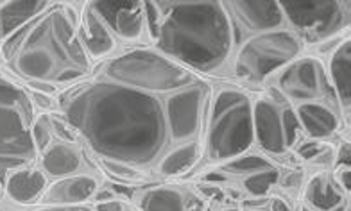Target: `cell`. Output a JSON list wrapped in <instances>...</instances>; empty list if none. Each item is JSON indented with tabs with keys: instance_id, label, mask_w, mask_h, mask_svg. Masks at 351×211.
Instances as JSON below:
<instances>
[{
	"instance_id": "1",
	"label": "cell",
	"mask_w": 351,
	"mask_h": 211,
	"mask_svg": "<svg viewBox=\"0 0 351 211\" xmlns=\"http://www.w3.org/2000/svg\"><path fill=\"white\" fill-rule=\"evenodd\" d=\"M212 86L156 49L111 58L63 102L66 124L102 160L151 169L185 143L197 142Z\"/></svg>"
},
{
	"instance_id": "2",
	"label": "cell",
	"mask_w": 351,
	"mask_h": 211,
	"mask_svg": "<svg viewBox=\"0 0 351 211\" xmlns=\"http://www.w3.org/2000/svg\"><path fill=\"white\" fill-rule=\"evenodd\" d=\"M74 4L51 2L40 16L2 43V58L31 83L65 84L86 77L92 60L81 40Z\"/></svg>"
},
{
	"instance_id": "3",
	"label": "cell",
	"mask_w": 351,
	"mask_h": 211,
	"mask_svg": "<svg viewBox=\"0 0 351 211\" xmlns=\"http://www.w3.org/2000/svg\"><path fill=\"white\" fill-rule=\"evenodd\" d=\"M145 31L156 51L194 72L221 69L233 49L224 2H143Z\"/></svg>"
},
{
	"instance_id": "4",
	"label": "cell",
	"mask_w": 351,
	"mask_h": 211,
	"mask_svg": "<svg viewBox=\"0 0 351 211\" xmlns=\"http://www.w3.org/2000/svg\"><path fill=\"white\" fill-rule=\"evenodd\" d=\"M254 142L253 102L239 90L224 88L212 106L208 138V158L230 161L250 151Z\"/></svg>"
},
{
	"instance_id": "5",
	"label": "cell",
	"mask_w": 351,
	"mask_h": 211,
	"mask_svg": "<svg viewBox=\"0 0 351 211\" xmlns=\"http://www.w3.org/2000/svg\"><path fill=\"white\" fill-rule=\"evenodd\" d=\"M33 122L34 108L27 93L0 77V172L23 169L36 160Z\"/></svg>"
},
{
	"instance_id": "6",
	"label": "cell",
	"mask_w": 351,
	"mask_h": 211,
	"mask_svg": "<svg viewBox=\"0 0 351 211\" xmlns=\"http://www.w3.org/2000/svg\"><path fill=\"white\" fill-rule=\"evenodd\" d=\"M301 49L303 42L289 27L251 34L239 45L233 69L241 79L258 83L298 60Z\"/></svg>"
},
{
	"instance_id": "7",
	"label": "cell",
	"mask_w": 351,
	"mask_h": 211,
	"mask_svg": "<svg viewBox=\"0 0 351 211\" xmlns=\"http://www.w3.org/2000/svg\"><path fill=\"white\" fill-rule=\"evenodd\" d=\"M287 25L301 42L319 43L350 23V2L335 0H287L280 2Z\"/></svg>"
},
{
	"instance_id": "8",
	"label": "cell",
	"mask_w": 351,
	"mask_h": 211,
	"mask_svg": "<svg viewBox=\"0 0 351 211\" xmlns=\"http://www.w3.org/2000/svg\"><path fill=\"white\" fill-rule=\"evenodd\" d=\"M330 86L323 64L314 58H298L287 64L278 77V90L294 104L323 101L321 97L328 93Z\"/></svg>"
},
{
	"instance_id": "9",
	"label": "cell",
	"mask_w": 351,
	"mask_h": 211,
	"mask_svg": "<svg viewBox=\"0 0 351 211\" xmlns=\"http://www.w3.org/2000/svg\"><path fill=\"white\" fill-rule=\"evenodd\" d=\"M106 23L113 36L122 42H140L145 34L143 2H88Z\"/></svg>"
},
{
	"instance_id": "10",
	"label": "cell",
	"mask_w": 351,
	"mask_h": 211,
	"mask_svg": "<svg viewBox=\"0 0 351 211\" xmlns=\"http://www.w3.org/2000/svg\"><path fill=\"white\" fill-rule=\"evenodd\" d=\"M224 8L228 10L230 16L235 18L233 27V36L235 40L244 32H258L274 31V29L287 27L285 16L280 8V2H224Z\"/></svg>"
},
{
	"instance_id": "11",
	"label": "cell",
	"mask_w": 351,
	"mask_h": 211,
	"mask_svg": "<svg viewBox=\"0 0 351 211\" xmlns=\"http://www.w3.org/2000/svg\"><path fill=\"white\" fill-rule=\"evenodd\" d=\"M282 110L283 106L271 99H258L253 102L254 142H258L260 147L271 154H283L287 151Z\"/></svg>"
},
{
	"instance_id": "12",
	"label": "cell",
	"mask_w": 351,
	"mask_h": 211,
	"mask_svg": "<svg viewBox=\"0 0 351 211\" xmlns=\"http://www.w3.org/2000/svg\"><path fill=\"white\" fill-rule=\"evenodd\" d=\"M79 31L90 60H101L115 52L117 38L88 2L83 4V11L79 14Z\"/></svg>"
},
{
	"instance_id": "13",
	"label": "cell",
	"mask_w": 351,
	"mask_h": 211,
	"mask_svg": "<svg viewBox=\"0 0 351 211\" xmlns=\"http://www.w3.org/2000/svg\"><path fill=\"white\" fill-rule=\"evenodd\" d=\"M301 129L314 140L330 138L341 127V116L333 111L332 106L324 101H310L296 104L294 108Z\"/></svg>"
},
{
	"instance_id": "14",
	"label": "cell",
	"mask_w": 351,
	"mask_h": 211,
	"mask_svg": "<svg viewBox=\"0 0 351 211\" xmlns=\"http://www.w3.org/2000/svg\"><path fill=\"white\" fill-rule=\"evenodd\" d=\"M99 188V181L93 175L74 174L69 177H61L45 190V201L65 206V204H83L92 199Z\"/></svg>"
},
{
	"instance_id": "15",
	"label": "cell",
	"mask_w": 351,
	"mask_h": 211,
	"mask_svg": "<svg viewBox=\"0 0 351 211\" xmlns=\"http://www.w3.org/2000/svg\"><path fill=\"white\" fill-rule=\"evenodd\" d=\"M51 2H0V43H4L16 31L33 22L49 8Z\"/></svg>"
},
{
	"instance_id": "16",
	"label": "cell",
	"mask_w": 351,
	"mask_h": 211,
	"mask_svg": "<svg viewBox=\"0 0 351 211\" xmlns=\"http://www.w3.org/2000/svg\"><path fill=\"white\" fill-rule=\"evenodd\" d=\"M328 75L332 81L333 93L337 95L339 106L346 111V116H350L351 108V43L350 40L342 42L333 51L330 58Z\"/></svg>"
},
{
	"instance_id": "17",
	"label": "cell",
	"mask_w": 351,
	"mask_h": 211,
	"mask_svg": "<svg viewBox=\"0 0 351 211\" xmlns=\"http://www.w3.org/2000/svg\"><path fill=\"white\" fill-rule=\"evenodd\" d=\"M47 177L42 170L36 169H20L13 170V174L8 177L5 193L13 202L19 204H31L47 190Z\"/></svg>"
},
{
	"instance_id": "18",
	"label": "cell",
	"mask_w": 351,
	"mask_h": 211,
	"mask_svg": "<svg viewBox=\"0 0 351 211\" xmlns=\"http://www.w3.org/2000/svg\"><path fill=\"white\" fill-rule=\"evenodd\" d=\"M42 165L47 174L52 177H69V175L77 174L83 160L81 154L75 147H72V143H52L43 151Z\"/></svg>"
},
{
	"instance_id": "19",
	"label": "cell",
	"mask_w": 351,
	"mask_h": 211,
	"mask_svg": "<svg viewBox=\"0 0 351 211\" xmlns=\"http://www.w3.org/2000/svg\"><path fill=\"white\" fill-rule=\"evenodd\" d=\"M305 199L317 211H332L344 204V195L328 174H317L310 179Z\"/></svg>"
},
{
	"instance_id": "20",
	"label": "cell",
	"mask_w": 351,
	"mask_h": 211,
	"mask_svg": "<svg viewBox=\"0 0 351 211\" xmlns=\"http://www.w3.org/2000/svg\"><path fill=\"white\" fill-rule=\"evenodd\" d=\"M199 156H201V143H199V140L197 142L185 143L181 147H176L174 151L169 152L158 163V174L165 175V177L183 174V172H186V170L192 169L197 163Z\"/></svg>"
},
{
	"instance_id": "21",
	"label": "cell",
	"mask_w": 351,
	"mask_h": 211,
	"mask_svg": "<svg viewBox=\"0 0 351 211\" xmlns=\"http://www.w3.org/2000/svg\"><path fill=\"white\" fill-rule=\"evenodd\" d=\"M186 199L180 190L160 186L143 193L140 210L142 211H185Z\"/></svg>"
},
{
	"instance_id": "22",
	"label": "cell",
	"mask_w": 351,
	"mask_h": 211,
	"mask_svg": "<svg viewBox=\"0 0 351 211\" xmlns=\"http://www.w3.org/2000/svg\"><path fill=\"white\" fill-rule=\"evenodd\" d=\"M273 166V163L263 156H256V154H242L239 158L226 161L222 165V172L233 175H251L254 172H262Z\"/></svg>"
},
{
	"instance_id": "23",
	"label": "cell",
	"mask_w": 351,
	"mask_h": 211,
	"mask_svg": "<svg viewBox=\"0 0 351 211\" xmlns=\"http://www.w3.org/2000/svg\"><path fill=\"white\" fill-rule=\"evenodd\" d=\"M278 181H280V172H278V169L271 166V169L262 170V172L245 175L244 188L254 197H265L269 190L273 188L274 184H278Z\"/></svg>"
},
{
	"instance_id": "24",
	"label": "cell",
	"mask_w": 351,
	"mask_h": 211,
	"mask_svg": "<svg viewBox=\"0 0 351 211\" xmlns=\"http://www.w3.org/2000/svg\"><path fill=\"white\" fill-rule=\"evenodd\" d=\"M31 136H33L34 147L38 152H43L49 145H52L54 133H52V120L49 113H43L34 120L31 125Z\"/></svg>"
},
{
	"instance_id": "25",
	"label": "cell",
	"mask_w": 351,
	"mask_h": 211,
	"mask_svg": "<svg viewBox=\"0 0 351 211\" xmlns=\"http://www.w3.org/2000/svg\"><path fill=\"white\" fill-rule=\"evenodd\" d=\"M104 166L108 169V172L119 177L121 181H134L140 179L142 174H140V170L133 169V166L125 165V163H121V161H113V160H102Z\"/></svg>"
},
{
	"instance_id": "26",
	"label": "cell",
	"mask_w": 351,
	"mask_h": 211,
	"mask_svg": "<svg viewBox=\"0 0 351 211\" xmlns=\"http://www.w3.org/2000/svg\"><path fill=\"white\" fill-rule=\"evenodd\" d=\"M52 120V133L58 136V140L63 143H72L75 140L74 129L70 127L66 122H61V120H56L54 116H51Z\"/></svg>"
},
{
	"instance_id": "27",
	"label": "cell",
	"mask_w": 351,
	"mask_h": 211,
	"mask_svg": "<svg viewBox=\"0 0 351 211\" xmlns=\"http://www.w3.org/2000/svg\"><path fill=\"white\" fill-rule=\"evenodd\" d=\"M321 151H323V147H321L317 142H305L300 145V149H298V154H300L303 160H314V158L317 156Z\"/></svg>"
},
{
	"instance_id": "28",
	"label": "cell",
	"mask_w": 351,
	"mask_h": 211,
	"mask_svg": "<svg viewBox=\"0 0 351 211\" xmlns=\"http://www.w3.org/2000/svg\"><path fill=\"white\" fill-rule=\"evenodd\" d=\"M301 184H303V172H300V170H292V172H289L282 181V186L285 190H296L300 188Z\"/></svg>"
},
{
	"instance_id": "29",
	"label": "cell",
	"mask_w": 351,
	"mask_h": 211,
	"mask_svg": "<svg viewBox=\"0 0 351 211\" xmlns=\"http://www.w3.org/2000/svg\"><path fill=\"white\" fill-rule=\"evenodd\" d=\"M333 181H335V184H339V186H341V190H344L346 193H350V188H351L350 166H339V172Z\"/></svg>"
},
{
	"instance_id": "30",
	"label": "cell",
	"mask_w": 351,
	"mask_h": 211,
	"mask_svg": "<svg viewBox=\"0 0 351 211\" xmlns=\"http://www.w3.org/2000/svg\"><path fill=\"white\" fill-rule=\"evenodd\" d=\"M95 211H130V210H128V206H125L124 201H121V199L117 197V199H113V201L97 202Z\"/></svg>"
},
{
	"instance_id": "31",
	"label": "cell",
	"mask_w": 351,
	"mask_h": 211,
	"mask_svg": "<svg viewBox=\"0 0 351 211\" xmlns=\"http://www.w3.org/2000/svg\"><path fill=\"white\" fill-rule=\"evenodd\" d=\"M33 99L31 101H34V104L40 106L43 111H49L52 110V106H54V101L51 99V95L49 93H42V92H33Z\"/></svg>"
},
{
	"instance_id": "32",
	"label": "cell",
	"mask_w": 351,
	"mask_h": 211,
	"mask_svg": "<svg viewBox=\"0 0 351 211\" xmlns=\"http://www.w3.org/2000/svg\"><path fill=\"white\" fill-rule=\"evenodd\" d=\"M38 211H95V210L90 206H84V204H65V206H56V204H52V206L42 208V210H38Z\"/></svg>"
},
{
	"instance_id": "33",
	"label": "cell",
	"mask_w": 351,
	"mask_h": 211,
	"mask_svg": "<svg viewBox=\"0 0 351 211\" xmlns=\"http://www.w3.org/2000/svg\"><path fill=\"white\" fill-rule=\"evenodd\" d=\"M344 163H346V165H350V143H344V145L341 147V151H339L337 165L344 166Z\"/></svg>"
},
{
	"instance_id": "34",
	"label": "cell",
	"mask_w": 351,
	"mask_h": 211,
	"mask_svg": "<svg viewBox=\"0 0 351 211\" xmlns=\"http://www.w3.org/2000/svg\"><path fill=\"white\" fill-rule=\"evenodd\" d=\"M93 199L97 202H106V201H113V199H117V195L111 190H97L95 192V195H93Z\"/></svg>"
},
{
	"instance_id": "35",
	"label": "cell",
	"mask_w": 351,
	"mask_h": 211,
	"mask_svg": "<svg viewBox=\"0 0 351 211\" xmlns=\"http://www.w3.org/2000/svg\"><path fill=\"white\" fill-rule=\"evenodd\" d=\"M273 211H292V210L287 206V202H283L282 199H274V201H273Z\"/></svg>"
},
{
	"instance_id": "36",
	"label": "cell",
	"mask_w": 351,
	"mask_h": 211,
	"mask_svg": "<svg viewBox=\"0 0 351 211\" xmlns=\"http://www.w3.org/2000/svg\"><path fill=\"white\" fill-rule=\"evenodd\" d=\"M346 204H348V202H344V204H342V206L335 208V210H332V211H344V208H346Z\"/></svg>"
},
{
	"instance_id": "37",
	"label": "cell",
	"mask_w": 351,
	"mask_h": 211,
	"mask_svg": "<svg viewBox=\"0 0 351 211\" xmlns=\"http://www.w3.org/2000/svg\"><path fill=\"white\" fill-rule=\"evenodd\" d=\"M224 211H250V210H235V208H230V210H224Z\"/></svg>"
},
{
	"instance_id": "38",
	"label": "cell",
	"mask_w": 351,
	"mask_h": 211,
	"mask_svg": "<svg viewBox=\"0 0 351 211\" xmlns=\"http://www.w3.org/2000/svg\"><path fill=\"white\" fill-rule=\"evenodd\" d=\"M344 211H350V204H346V208H344Z\"/></svg>"
},
{
	"instance_id": "39",
	"label": "cell",
	"mask_w": 351,
	"mask_h": 211,
	"mask_svg": "<svg viewBox=\"0 0 351 211\" xmlns=\"http://www.w3.org/2000/svg\"><path fill=\"white\" fill-rule=\"evenodd\" d=\"M0 193H2V181H0Z\"/></svg>"
},
{
	"instance_id": "40",
	"label": "cell",
	"mask_w": 351,
	"mask_h": 211,
	"mask_svg": "<svg viewBox=\"0 0 351 211\" xmlns=\"http://www.w3.org/2000/svg\"><path fill=\"white\" fill-rule=\"evenodd\" d=\"M204 211H212V210H208V208H206V210H204Z\"/></svg>"
}]
</instances>
